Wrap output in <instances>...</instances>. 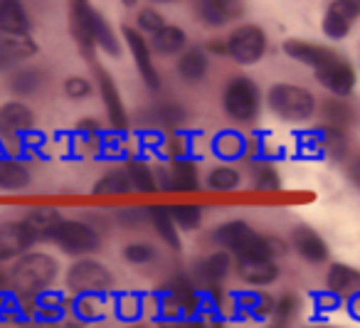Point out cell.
I'll list each match as a JSON object with an SVG mask.
<instances>
[{
    "mask_svg": "<svg viewBox=\"0 0 360 328\" xmlns=\"http://www.w3.org/2000/svg\"><path fill=\"white\" fill-rule=\"evenodd\" d=\"M274 306H276V301L271 296H266V294H259V296L252 298V313H255L257 318H264V316H269V313H274Z\"/></svg>",
    "mask_w": 360,
    "mask_h": 328,
    "instance_id": "obj_45",
    "label": "cell"
},
{
    "mask_svg": "<svg viewBox=\"0 0 360 328\" xmlns=\"http://www.w3.org/2000/svg\"><path fill=\"white\" fill-rule=\"evenodd\" d=\"M207 67H210V60H207V52L200 47H191L178 60V72L186 82H200L207 75Z\"/></svg>",
    "mask_w": 360,
    "mask_h": 328,
    "instance_id": "obj_28",
    "label": "cell"
},
{
    "mask_svg": "<svg viewBox=\"0 0 360 328\" xmlns=\"http://www.w3.org/2000/svg\"><path fill=\"white\" fill-rule=\"evenodd\" d=\"M99 94H101V101H104V109H106V116H109L111 126H114L116 131L129 129V114H126L124 99H121L114 80H111L106 72H99Z\"/></svg>",
    "mask_w": 360,
    "mask_h": 328,
    "instance_id": "obj_15",
    "label": "cell"
},
{
    "mask_svg": "<svg viewBox=\"0 0 360 328\" xmlns=\"http://www.w3.org/2000/svg\"><path fill=\"white\" fill-rule=\"evenodd\" d=\"M50 239L62 252L72 254V257H77V254H91L101 244L99 229L91 227L84 220H62Z\"/></svg>",
    "mask_w": 360,
    "mask_h": 328,
    "instance_id": "obj_4",
    "label": "cell"
},
{
    "mask_svg": "<svg viewBox=\"0 0 360 328\" xmlns=\"http://www.w3.org/2000/svg\"><path fill=\"white\" fill-rule=\"evenodd\" d=\"M168 156L173 160L186 158L188 156V144H186V139H183V134H178V131L168 136Z\"/></svg>",
    "mask_w": 360,
    "mask_h": 328,
    "instance_id": "obj_46",
    "label": "cell"
},
{
    "mask_svg": "<svg viewBox=\"0 0 360 328\" xmlns=\"http://www.w3.org/2000/svg\"><path fill=\"white\" fill-rule=\"evenodd\" d=\"M296 311H299V298L294 296V294H284V296L276 301V306H274V318H276V323H289L291 318L296 316Z\"/></svg>",
    "mask_w": 360,
    "mask_h": 328,
    "instance_id": "obj_40",
    "label": "cell"
},
{
    "mask_svg": "<svg viewBox=\"0 0 360 328\" xmlns=\"http://www.w3.org/2000/svg\"><path fill=\"white\" fill-rule=\"evenodd\" d=\"M37 242V234L25 222H6L0 225V262L18 259L25 252H30Z\"/></svg>",
    "mask_w": 360,
    "mask_h": 328,
    "instance_id": "obj_10",
    "label": "cell"
},
{
    "mask_svg": "<svg viewBox=\"0 0 360 328\" xmlns=\"http://www.w3.org/2000/svg\"><path fill=\"white\" fill-rule=\"evenodd\" d=\"M212 149H215V153L220 156L222 160H237L245 156L247 141L242 139V134H237V131H222V134L212 141Z\"/></svg>",
    "mask_w": 360,
    "mask_h": 328,
    "instance_id": "obj_33",
    "label": "cell"
},
{
    "mask_svg": "<svg viewBox=\"0 0 360 328\" xmlns=\"http://www.w3.org/2000/svg\"><path fill=\"white\" fill-rule=\"evenodd\" d=\"M155 257H158V252H155V247L148 242H129L124 247V259L129 264H136V267H141V264H150Z\"/></svg>",
    "mask_w": 360,
    "mask_h": 328,
    "instance_id": "obj_39",
    "label": "cell"
},
{
    "mask_svg": "<svg viewBox=\"0 0 360 328\" xmlns=\"http://www.w3.org/2000/svg\"><path fill=\"white\" fill-rule=\"evenodd\" d=\"M266 104L284 121H306L316 111L314 94L299 84H274L266 92Z\"/></svg>",
    "mask_w": 360,
    "mask_h": 328,
    "instance_id": "obj_2",
    "label": "cell"
},
{
    "mask_svg": "<svg viewBox=\"0 0 360 328\" xmlns=\"http://www.w3.org/2000/svg\"><path fill=\"white\" fill-rule=\"evenodd\" d=\"M207 52H212V55H217V57H227V37L225 40H210L207 42Z\"/></svg>",
    "mask_w": 360,
    "mask_h": 328,
    "instance_id": "obj_49",
    "label": "cell"
},
{
    "mask_svg": "<svg viewBox=\"0 0 360 328\" xmlns=\"http://www.w3.org/2000/svg\"><path fill=\"white\" fill-rule=\"evenodd\" d=\"M126 175L131 180V188L139 193H155L158 190V180H155V170L143 160H129L126 165Z\"/></svg>",
    "mask_w": 360,
    "mask_h": 328,
    "instance_id": "obj_32",
    "label": "cell"
},
{
    "mask_svg": "<svg viewBox=\"0 0 360 328\" xmlns=\"http://www.w3.org/2000/svg\"><path fill=\"white\" fill-rule=\"evenodd\" d=\"M124 6H136V0H124Z\"/></svg>",
    "mask_w": 360,
    "mask_h": 328,
    "instance_id": "obj_55",
    "label": "cell"
},
{
    "mask_svg": "<svg viewBox=\"0 0 360 328\" xmlns=\"http://www.w3.org/2000/svg\"><path fill=\"white\" fill-rule=\"evenodd\" d=\"M77 131L89 141V139H94V136H99L101 129H99V121L96 119H82L79 124H77Z\"/></svg>",
    "mask_w": 360,
    "mask_h": 328,
    "instance_id": "obj_47",
    "label": "cell"
},
{
    "mask_svg": "<svg viewBox=\"0 0 360 328\" xmlns=\"http://www.w3.org/2000/svg\"><path fill=\"white\" fill-rule=\"evenodd\" d=\"M91 40H94V45L101 47L106 55H111V57L121 55V45H119V40H116V32L111 30V25L104 20V15L96 11H94V15H91Z\"/></svg>",
    "mask_w": 360,
    "mask_h": 328,
    "instance_id": "obj_29",
    "label": "cell"
},
{
    "mask_svg": "<svg viewBox=\"0 0 360 328\" xmlns=\"http://www.w3.org/2000/svg\"><path fill=\"white\" fill-rule=\"evenodd\" d=\"M255 229L250 227L242 220H230V222H222L220 227L215 229V239L227 249L230 254H237L252 237H255Z\"/></svg>",
    "mask_w": 360,
    "mask_h": 328,
    "instance_id": "obj_23",
    "label": "cell"
},
{
    "mask_svg": "<svg viewBox=\"0 0 360 328\" xmlns=\"http://www.w3.org/2000/svg\"><path fill=\"white\" fill-rule=\"evenodd\" d=\"M212 328H225V326H222V321H212Z\"/></svg>",
    "mask_w": 360,
    "mask_h": 328,
    "instance_id": "obj_54",
    "label": "cell"
},
{
    "mask_svg": "<svg viewBox=\"0 0 360 328\" xmlns=\"http://www.w3.org/2000/svg\"><path fill=\"white\" fill-rule=\"evenodd\" d=\"M8 84H11V92L15 96H32L42 87V75L32 67H18V70L11 72Z\"/></svg>",
    "mask_w": 360,
    "mask_h": 328,
    "instance_id": "obj_31",
    "label": "cell"
},
{
    "mask_svg": "<svg viewBox=\"0 0 360 328\" xmlns=\"http://www.w3.org/2000/svg\"><path fill=\"white\" fill-rule=\"evenodd\" d=\"M160 328H207L200 318H188V321H163Z\"/></svg>",
    "mask_w": 360,
    "mask_h": 328,
    "instance_id": "obj_48",
    "label": "cell"
},
{
    "mask_svg": "<svg viewBox=\"0 0 360 328\" xmlns=\"http://www.w3.org/2000/svg\"><path fill=\"white\" fill-rule=\"evenodd\" d=\"M255 185L259 190H276L281 185V180H279V173H276L271 165H259V168L255 170Z\"/></svg>",
    "mask_w": 360,
    "mask_h": 328,
    "instance_id": "obj_43",
    "label": "cell"
},
{
    "mask_svg": "<svg viewBox=\"0 0 360 328\" xmlns=\"http://www.w3.org/2000/svg\"><path fill=\"white\" fill-rule=\"evenodd\" d=\"M168 298L175 303V308L186 313V316H193L198 308V291L186 277H178L168 289Z\"/></svg>",
    "mask_w": 360,
    "mask_h": 328,
    "instance_id": "obj_30",
    "label": "cell"
},
{
    "mask_svg": "<svg viewBox=\"0 0 360 328\" xmlns=\"http://www.w3.org/2000/svg\"><path fill=\"white\" fill-rule=\"evenodd\" d=\"M111 284H114V277H111L109 267H104L96 259H79L67 272V286L79 296L104 294L111 289Z\"/></svg>",
    "mask_w": 360,
    "mask_h": 328,
    "instance_id": "obj_5",
    "label": "cell"
},
{
    "mask_svg": "<svg viewBox=\"0 0 360 328\" xmlns=\"http://www.w3.org/2000/svg\"><path fill=\"white\" fill-rule=\"evenodd\" d=\"M237 185H240V173L232 165H217L207 173V188L212 190L227 193V190H235Z\"/></svg>",
    "mask_w": 360,
    "mask_h": 328,
    "instance_id": "obj_37",
    "label": "cell"
},
{
    "mask_svg": "<svg viewBox=\"0 0 360 328\" xmlns=\"http://www.w3.org/2000/svg\"><path fill=\"white\" fill-rule=\"evenodd\" d=\"M186 45H188V35H186V30L178 25L160 27L153 35V42H150V47H153L158 55H180V52H186Z\"/></svg>",
    "mask_w": 360,
    "mask_h": 328,
    "instance_id": "obj_27",
    "label": "cell"
},
{
    "mask_svg": "<svg viewBox=\"0 0 360 328\" xmlns=\"http://www.w3.org/2000/svg\"><path fill=\"white\" fill-rule=\"evenodd\" d=\"M222 106H225V114L232 121L257 119L262 106L259 87L250 77H232L225 87V94H222Z\"/></svg>",
    "mask_w": 360,
    "mask_h": 328,
    "instance_id": "obj_3",
    "label": "cell"
},
{
    "mask_svg": "<svg viewBox=\"0 0 360 328\" xmlns=\"http://www.w3.org/2000/svg\"><path fill=\"white\" fill-rule=\"evenodd\" d=\"M266 52V32L259 25H240L227 35V57L237 65H257Z\"/></svg>",
    "mask_w": 360,
    "mask_h": 328,
    "instance_id": "obj_6",
    "label": "cell"
},
{
    "mask_svg": "<svg viewBox=\"0 0 360 328\" xmlns=\"http://www.w3.org/2000/svg\"><path fill=\"white\" fill-rule=\"evenodd\" d=\"M155 180H165V188L170 190H180V193H193L200 185L198 178V163L191 158H178L170 163L168 170H160V175H155Z\"/></svg>",
    "mask_w": 360,
    "mask_h": 328,
    "instance_id": "obj_13",
    "label": "cell"
},
{
    "mask_svg": "<svg viewBox=\"0 0 360 328\" xmlns=\"http://www.w3.org/2000/svg\"><path fill=\"white\" fill-rule=\"evenodd\" d=\"M316 80H319L321 87H326L330 94L340 96V99L348 96L350 92L355 89V70L343 57H335L328 65L319 67V70H316Z\"/></svg>",
    "mask_w": 360,
    "mask_h": 328,
    "instance_id": "obj_11",
    "label": "cell"
},
{
    "mask_svg": "<svg viewBox=\"0 0 360 328\" xmlns=\"http://www.w3.org/2000/svg\"><path fill=\"white\" fill-rule=\"evenodd\" d=\"M348 178L353 180V183H355V185H358V188H360V153L355 156V158H353V160H350V163H348Z\"/></svg>",
    "mask_w": 360,
    "mask_h": 328,
    "instance_id": "obj_50",
    "label": "cell"
},
{
    "mask_svg": "<svg viewBox=\"0 0 360 328\" xmlns=\"http://www.w3.org/2000/svg\"><path fill=\"white\" fill-rule=\"evenodd\" d=\"M30 180V168L20 158H13V156L0 151V190H11V193L25 190Z\"/></svg>",
    "mask_w": 360,
    "mask_h": 328,
    "instance_id": "obj_19",
    "label": "cell"
},
{
    "mask_svg": "<svg viewBox=\"0 0 360 328\" xmlns=\"http://www.w3.org/2000/svg\"><path fill=\"white\" fill-rule=\"evenodd\" d=\"M148 222L155 227V234H160L168 247L180 249V234H178V225H175L173 215H170V205H150L148 208Z\"/></svg>",
    "mask_w": 360,
    "mask_h": 328,
    "instance_id": "obj_25",
    "label": "cell"
},
{
    "mask_svg": "<svg viewBox=\"0 0 360 328\" xmlns=\"http://www.w3.org/2000/svg\"><path fill=\"white\" fill-rule=\"evenodd\" d=\"M153 121L158 126H163V129H178L183 121H186V111H183V106L178 104H158L153 109Z\"/></svg>",
    "mask_w": 360,
    "mask_h": 328,
    "instance_id": "obj_38",
    "label": "cell"
},
{
    "mask_svg": "<svg viewBox=\"0 0 360 328\" xmlns=\"http://www.w3.org/2000/svg\"><path fill=\"white\" fill-rule=\"evenodd\" d=\"M3 286H8V274L0 269V289H3Z\"/></svg>",
    "mask_w": 360,
    "mask_h": 328,
    "instance_id": "obj_52",
    "label": "cell"
},
{
    "mask_svg": "<svg viewBox=\"0 0 360 328\" xmlns=\"http://www.w3.org/2000/svg\"><path fill=\"white\" fill-rule=\"evenodd\" d=\"M116 220L124 227H141L148 220V208H126L121 213H116Z\"/></svg>",
    "mask_w": 360,
    "mask_h": 328,
    "instance_id": "obj_44",
    "label": "cell"
},
{
    "mask_svg": "<svg viewBox=\"0 0 360 328\" xmlns=\"http://www.w3.org/2000/svg\"><path fill=\"white\" fill-rule=\"evenodd\" d=\"M284 52L291 57V60L301 62V65H306V67H314V70L328 65L330 60L338 57L333 50H328V47L314 45V42H304V40H286Z\"/></svg>",
    "mask_w": 360,
    "mask_h": 328,
    "instance_id": "obj_17",
    "label": "cell"
},
{
    "mask_svg": "<svg viewBox=\"0 0 360 328\" xmlns=\"http://www.w3.org/2000/svg\"><path fill=\"white\" fill-rule=\"evenodd\" d=\"M326 284L338 296H355L360 294V272L348 264H330Z\"/></svg>",
    "mask_w": 360,
    "mask_h": 328,
    "instance_id": "obj_24",
    "label": "cell"
},
{
    "mask_svg": "<svg viewBox=\"0 0 360 328\" xmlns=\"http://www.w3.org/2000/svg\"><path fill=\"white\" fill-rule=\"evenodd\" d=\"M35 129V111L25 101H6L0 106V139H22Z\"/></svg>",
    "mask_w": 360,
    "mask_h": 328,
    "instance_id": "obj_8",
    "label": "cell"
},
{
    "mask_svg": "<svg viewBox=\"0 0 360 328\" xmlns=\"http://www.w3.org/2000/svg\"><path fill=\"white\" fill-rule=\"evenodd\" d=\"M153 3H173V0H153Z\"/></svg>",
    "mask_w": 360,
    "mask_h": 328,
    "instance_id": "obj_56",
    "label": "cell"
},
{
    "mask_svg": "<svg viewBox=\"0 0 360 328\" xmlns=\"http://www.w3.org/2000/svg\"><path fill=\"white\" fill-rule=\"evenodd\" d=\"M32 20L25 8V0H0V32H30Z\"/></svg>",
    "mask_w": 360,
    "mask_h": 328,
    "instance_id": "obj_18",
    "label": "cell"
},
{
    "mask_svg": "<svg viewBox=\"0 0 360 328\" xmlns=\"http://www.w3.org/2000/svg\"><path fill=\"white\" fill-rule=\"evenodd\" d=\"M358 6H360V0H358Z\"/></svg>",
    "mask_w": 360,
    "mask_h": 328,
    "instance_id": "obj_57",
    "label": "cell"
},
{
    "mask_svg": "<svg viewBox=\"0 0 360 328\" xmlns=\"http://www.w3.org/2000/svg\"><path fill=\"white\" fill-rule=\"evenodd\" d=\"M170 215H173L175 225H178L180 229H186V232H191V229H198L202 222V208L195 203H178V205H170Z\"/></svg>",
    "mask_w": 360,
    "mask_h": 328,
    "instance_id": "obj_36",
    "label": "cell"
},
{
    "mask_svg": "<svg viewBox=\"0 0 360 328\" xmlns=\"http://www.w3.org/2000/svg\"><path fill=\"white\" fill-rule=\"evenodd\" d=\"M91 15H94V8L89 6V0H70L72 32H75L77 45L84 50V55H91V50L96 47L91 40Z\"/></svg>",
    "mask_w": 360,
    "mask_h": 328,
    "instance_id": "obj_16",
    "label": "cell"
},
{
    "mask_svg": "<svg viewBox=\"0 0 360 328\" xmlns=\"http://www.w3.org/2000/svg\"><path fill=\"white\" fill-rule=\"evenodd\" d=\"M57 274H60V264L52 254L25 252L15 259L13 269L8 272V286L15 296L35 298L55 284Z\"/></svg>",
    "mask_w": 360,
    "mask_h": 328,
    "instance_id": "obj_1",
    "label": "cell"
},
{
    "mask_svg": "<svg viewBox=\"0 0 360 328\" xmlns=\"http://www.w3.org/2000/svg\"><path fill=\"white\" fill-rule=\"evenodd\" d=\"M37 55V42L30 37V32H0V72H13L18 65Z\"/></svg>",
    "mask_w": 360,
    "mask_h": 328,
    "instance_id": "obj_9",
    "label": "cell"
},
{
    "mask_svg": "<svg viewBox=\"0 0 360 328\" xmlns=\"http://www.w3.org/2000/svg\"><path fill=\"white\" fill-rule=\"evenodd\" d=\"M91 82L86 80V77H77V75H72V77H67L65 80V94L70 96V99H86V96L91 94Z\"/></svg>",
    "mask_w": 360,
    "mask_h": 328,
    "instance_id": "obj_41",
    "label": "cell"
},
{
    "mask_svg": "<svg viewBox=\"0 0 360 328\" xmlns=\"http://www.w3.org/2000/svg\"><path fill=\"white\" fill-rule=\"evenodd\" d=\"M348 308H350V313H353L355 318H360V294H355V296H350Z\"/></svg>",
    "mask_w": 360,
    "mask_h": 328,
    "instance_id": "obj_51",
    "label": "cell"
},
{
    "mask_svg": "<svg viewBox=\"0 0 360 328\" xmlns=\"http://www.w3.org/2000/svg\"><path fill=\"white\" fill-rule=\"evenodd\" d=\"M200 18L212 27H222L242 13L240 0H198Z\"/></svg>",
    "mask_w": 360,
    "mask_h": 328,
    "instance_id": "obj_20",
    "label": "cell"
},
{
    "mask_svg": "<svg viewBox=\"0 0 360 328\" xmlns=\"http://www.w3.org/2000/svg\"><path fill=\"white\" fill-rule=\"evenodd\" d=\"M266 328H286L284 323H271V326H266Z\"/></svg>",
    "mask_w": 360,
    "mask_h": 328,
    "instance_id": "obj_53",
    "label": "cell"
},
{
    "mask_svg": "<svg viewBox=\"0 0 360 328\" xmlns=\"http://www.w3.org/2000/svg\"><path fill=\"white\" fill-rule=\"evenodd\" d=\"M291 242L294 249L301 254V259H306L309 264H323L328 259V244L323 242L319 232L309 225H299L291 232Z\"/></svg>",
    "mask_w": 360,
    "mask_h": 328,
    "instance_id": "obj_14",
    "label": "cell"
},
{
    "mask_svg": "<svg viewBox=\"0 0 360 328\" xmlns=\"http://www.w3.org/2000/svg\"><path fill=\"white\" fill-rule=\"evenodd\" d=\"M62 220H65L62 213L55 208H32L30 213L25 215L22 222L37 234V239H50L52 232H55V227L62 222Z\"/></svg>",
    "mask_w": 360,
    "mask_h": 328,
    "instance_id": "obj_26",
    "label": "cell"
},
{
    "mask_svg": "<svg viewBox=\"0 0 360 328\" xmlns=\"http://www.w3.org/2000/svg\"><path fill=\"white\" fill-rule=\"evenodd\" d=\"M139 27L143 32H150V35H155L160 27H165V18L160 15L155 8H143V11H139Z\"/></svg>",
    "mask_w": 360,
    "mask_h": 328,
    "instance_id": "obj_42",
    "label": "cell"
},
{
    "mask_svg": "<svg viewBox=\"0 0 360 328\" xmlns=\"http://www.w3.org/2000/svg\"><path fill=\"white\" fill-rule=\"evenodd\" d=\"M237 274L242 282L252 284V286H266V284L276 282L279 267L274 259H252V262H237Z\"/></svg>",
    "mask_w": 360,
    "mask_h": 328,
    "instance_id": "obj_21",
    "label": "cell"
},
{
    "mask_svg": "<svg viewBox=\"0 0 360 328\" xmlns=\"http://www.w3.org/2000/svg\"><path fill=\"white\" fill-rule=\"evenodd\" d=\"M121 35H124V42H126V47H129L131 57H134V65H136V70H139L143 84L148 87L150 92H158L160 77H158V70H155L153 47L146 42V37L141 35L139 30H134V27H129V25L121 30Z\"/></svg>",
    "mask_w": 360,
    "mask_h": 328,
    "instance_id": "obj_7",
    "label": "cell"
},
{
    "mask_svg": "<svg viewBox=\"0 0 360 328\" xmlns=\"http://www.w3.org/2000/svg\"><path fill=\"white\" fill-rule=\"evenodd\" d=\"M131 180H129V175L126 173H106V175H101L99 180H96L94 185H91V193L94 195H126V193H131Z\"/></svg>",
    "mask_w": 360,
    "mask_h": 328,
    "instance_id": "obj_35",
    "label": "cell"
},
{
    "mask_svg": "<svg viewBox=\"0 0 360 328\" xmlns=\"http://www.w3.org/2000/svg\"><path fill=\"white\" fill-rule=\"evenodd\" d=\"M323 116H326V121H328V126H335V129H345V126L353 124L355 111H353V106H350L345 99H340V96H333V99H326L323 101Z\"/></svg>",
    "mask_w": 360,
    "mask_h": 328,
    "instance_id": "obj_34",
    "label": "cell"
},
{
    "mask_svg": "<svg viewBox=\"0 0 360 328\" xmlns=\"http://www.w3.org/2000/svg\"><path fill=\"white\" fill-rule=\"evenodd\" d=\"M230 267H232V254L227 249L222 252H215L210 257H205L200 264L195 267V277L200 282H205L207 286H220L222 279L230 274Z\"/></svg>",
    "mask_w": 360,
    "mask_h": 328,
    "instance_id": "obj_22",
    "label": "cell"
},
{
    "mask_svg": "<svg viewBox=\"0 0 360 328\" xmlns=\"http://www.w3.org/2000/svg\"><path fill=\"white\" fill-rule=\"evenodd\" d=\"M360 15L358 0H333L323 15V32L330 40H343Z\"/></svg>",
    "mask_w": 360,
    "mask_h": 328,
    "instance_id": "obj_12",
    "label": "cell"
}]
</instances>
